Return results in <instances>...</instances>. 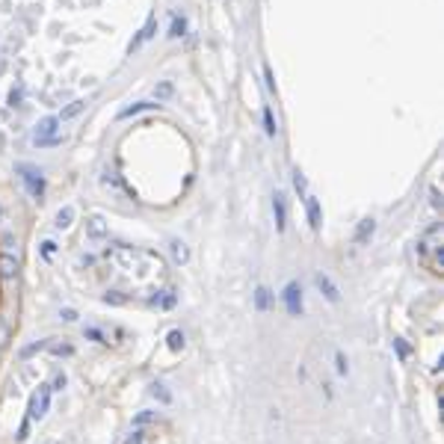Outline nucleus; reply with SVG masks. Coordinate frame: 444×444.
I'll return each instance as SVG.
<instances>
[{"label": "nucleus", "mask_w": 444, "mask_h": 444, "mask_svg": "<svg viewBox=\"0 0 444 444\" xmlns=\"http://www.w3.org/2000/svg\"><path fill=\"white\" fill-rule=\"evenodd\" d=\"M314 281H317L320 293H323L329 302H341V291H338V284H335V281H332L326 273H317V275H314Z\"/></svg>", "instance_id": "7ed1b4c3"}, {"label": "nucleus", "mask_w": 444, "mask_h": 444, "mask_svg": "<svg viewBox=\"0 0 444 444\" xmlns=\"http://www.w3.org/2000/svg\"><path fill=\"white\" fill-rule=\"evenodd\" d=\"M394 350H397V356H400V359H409V353H411L409 343L403 341V338H394Z\"/></svg>", "instance_id": "4468645a"}, {"label": "nucleus", "mask_w": 444, "mask_h": 444, "mask_svg": "<svg viewBox=\"0 0 444 444\" xmlns=\"http://www.w3.org/2000/svg\"><path fill=\"white\" fill-rule=\"evenodd\" d=\"M151 394L160 400V403H172V394L166 391V385H160V382H157V385H151Z\"/></svg>", "instance_id": "f8f14e48"}, {"label": "nucleus", "mask_w": 444, "mask_h": 444, "mask_svg": "<svg viewBox=\"0 0 444 444\" xmlns=\"http://www.w3.org/2000/svg\"><path fill=\"white\" fill-rule=\"evenodd\" d=\"M308 219H311L314 231L320 228V205H317V199H308Z\"/></svg>", "instance_id": "1a4fd4ad"}, {"label": "nucleus", "mask_w": 444, "mask_h": 444, "mask_svg": "<svg viewBox=\"0 0 444 444\" xmlns=\"http://www.w3.org/2000/svg\"><path fill=\"white\" fill-rule=\"evenodd\" d=\"M275 228H278V231H284V225H288V222H284V219H288V210H284V202H281V196H275Z\"/></svg>", "instance_id": "39448f33"}, {"label": "nucleus", "mask_w": 444, "mask_h": 444, "mask_svg": "<svg viewBox=\"0 0 444 444\" xmlns=\"http://www.w3.org/2000/svg\"><path fill=\"white\" fill-rule=\"evenodd\" d=\"M270 302H273V293L267 291V288H258V291H255V308H258V311H267Z\"/></svg>", "instance_id": "423d86ee"}, {"label": "nucleus", "mask_w": 444, "mask_h": 444, "mask_svg": "<svg viewBox=\"0 0 444 444\" xmlns=\"http://www.w3.org/2000/svg\"><path fill=\"white\" fill-rule=\"evenodd\" d=\"M39 350H45V341H36V343H30V346H27V350H24L21 356L27 359V356H33V353H39Z\"/></svg>", "instance_id": "dca6fc26"}, {"label": "nucleus", "mask_w": 444, "mask_h": 444, "mask_svg": "<svg viewBox=\"0 0 444 444\" xmlns=\"http://www.w3.org/2000/svg\"><path fill=\"white\" fill-rule=\"evenodd\" d=\"M370 237H373V219H364L356 231V243H367Z\"/></svg>", "instance_id": "0eeeda50"}, {"label": "nucleus", "mask_w": 444, "mask_h": 444, "mask_svg": "<svg viewBox=\"0 0 444 444\" xmlns=\"http://www.w3.org/2000/svg\"><path fill=\"white\" fill-rule=\"evenodd\" d=\"M15 275H18V255L3 252L0 255V281H12Z\"/></svg>", "instance_id": "20e7f679"}, {"label": "nucleus", "mask_w": 444, "mask_h": 444, "mask_svg": "<svg viewBox=\"0 0 444 444\" xmlns=\"http://www.w3.org/2000/svg\"><path fill=\"white\" fill-rule=\"evenodd\" d=\"M9 335H12V326H9V317H6V314H0V350L6 346V341H9Z\"/></svg>", "instance_id": "9d476101"}, {"label": "nucleus", "mask_w": 444, "mask_h": 444, "mask_svg": "<svg viewBox=\"0 0 444 444\" xmlns=\"http://www.w3.org/2000/svg\"><path fill=\"white\" fill-rule=\"evenodd\" d=\"M335 364H338V373L346 376V370H350V367H346V359H343V353H335Z\"/></svg>", "instance_id": "2eb2a0df"}, {"label": "nucleus", "mask_w": 444, "mask_h": 444, "mask_svg": "<svg viewBox=\"0 0 444 444\" xmlns=\"http://www.w3.org/2000/svg\"><path fill=\"white\" fill-rule=\"evenodd\" d=\"M172 255H175V261H178V264H184V261L189 258V252L184 249V243H178V240H175V243H172Z\"/></svg>", "instance_id": "ddd939ff"}, {"label": "nucleus", "mask_w": 444, "mask_h": 444, "mask_svg": "<svg viewBox=\"0 0 444 444\" xmlns=\"http://www.w3.org/2000/svg\"><path fill=\"white\" fill-rule=\"evenodd\" d=\"M51 391H53L51 385H42V388H39V394H36L33 400H30V415H27L24 427L18 429V438H21V441L27 438V432H30V424L45 418V411H48V403H51Z\"/></svg>", "instance_id": "f257e3e1"}, {"label": "nucleus", "mask_w": 444, "mask_h": 444, "mask_svg": "<svg viewBox=\"0 0 444 444\" xmlns=\"http://www.w3.org/2000/svg\"><path fill=\"white\" fill-rule=\"evenodd\" d=\"M71 219H74V210H71V207H62V210L56 213V228H69Z\"/></svg>", "instance_id": "9b49d317"}, {"label": "nucleus", "mask_w": 444, "mask_h": 444, "mask_svg": "<svg viewBox=\"0 0 444 444\" xmlns=\"http://www.w3.org/2000/svg\"><path fill=\"white\" fill-rule=\"evenodd\" d=\"M281 299H284V308H288L291 317H302V288H299V281H288Z\"/></svg>", "instance_id": "f03ea898"}, {"label": "nucleus", "mask_w": 444, "mask_h": 444, "mask_svg": "<svg viewBox=\"0 0 444 444\" xmlns=\"http://www.w3.org/2000/svg\"><path fill=\"white\" fill-rule=\"evenodd\" d=\"M166 343H169V350H175V353L184 350V332L181 329H172L169 335H166Z\"/></svg>", "instance_id": "6e6552de"}]
</instances>
